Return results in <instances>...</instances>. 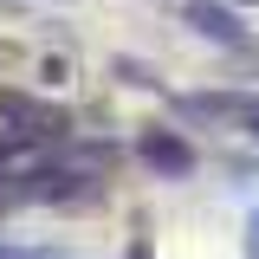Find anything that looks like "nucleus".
<instances>
[{"label": "nucleus", "mask_w": 259, "mask_h": 259, "mask_svg": "<svg viewBox=\"0 0 259 259\" xmlns=\"http://www.w3.org/2000/svg\"><path fill=\"white\" fill-rule=\"evenodd\" d=\"M182 20H188L201 39H214V46H246V26L227 13L221 0H188V7H182Z\"/></svg>", "instance_id": "20e7f679"}, {"label": "nucleus", "mask_w": 259, "mask_h": 259, "mask_svg": "<svg viewBox=\"0 0 259 259\" xmlns=\"http://www.w3.org/2000/svg\"><path fill=\"white\" fill-rule=\"evenodd\" d=\"M117 78H123V84H156V71L136 65V59H117Z\"/></svg>", "instance_id": "39448f33"}, {"label": "nucleus", "mask_w": 259, "mask_h": 259, "mask_svg": "<svg viewBox=\"0 0 259 259\" xmlns=\"http://www.w3.org/2000/svg\"><path fill=\"white\" fill-rule=\"evenodd\" d=\"M175 110L194 117V123H233L259 136V97H240V91H201V97H175Z\"/></svg>", "instance_id": "f257e3e1"}, {"label": "nucleus", "mask_w": 259, "mask_h": 259, "mask_svg": "<svg viewBox=\"0 0 259 259\" xmlns=\"http://www.w3.org/2000/svg\"><path fill=\"white\" fill-rule=\"evenodd\" d=\"M253 233H259V227H253Z\"/></svg>", "instance_id": "423d86ee"}, {"label": "nucleus", "mask_w": 259, "mask_h": 259, "mask_svg": "<svg viewBox=\"0 0 259 259\" xmlns=\"http://www.w3.org/2000/svg\"><path fill=\"white\" fill-rule=\"evenodd\" d=\"M0 123H13V136H65L71 130V110L39 104L26 91H0Z\"/></svg>", "instance_id": "f03ea898"}, {"label": "nucleus", "mask_w": 259, "mask_h": 259, "mask_svg": "<svg viewBox=\"0 0 259 259\" xmlns=\"http://www.w3.org/2000/svg\"><path fill=\"white\" fill-rule=\"evenodd\" d=\"M136 156L149 162L156 175H188V168H194V149L182 143V136H175V130H156V123L136 136Z\"/></svg>", "instance_id": "7ed1b4c3"}]
</instances>
